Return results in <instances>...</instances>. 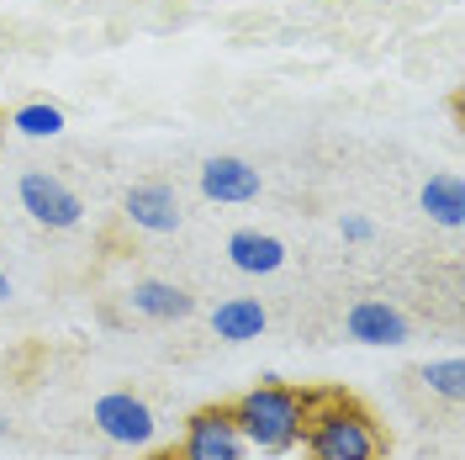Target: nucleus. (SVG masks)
<instances>
[{
	"label": "nucleus",
	"mask_w": 465,
	"mask_h": 460,
	"mask_svg": "<svg viewBox=\"0 0 465 460\" xmlns=\"http://www.w3.org/2000/svg\"><path fill=\"white\" fill-rule=\"evenodd\" d=\"M302 445H307V460H381L386 455L381 424L344 392H307Z\"/></svg>",
	"instance_id": "1"
},
{
	"label": "nucleus",
	"mask_w": 465,
	"mask_h": 460,
	"mask_svg": "<svg viewBox=\"0 0 465 460\" xmlns=\"http://www.w3.org/2000/svg\"><path fill=\"white\" fill-rule=\"evenodd\" d=\"M238 434L264 450V455H286L302 445V424H307V392H296L286 381H264L254 392H243L238 403H228Z\"/></svg>",
	"instance_id": "2"
},
{
	"label": "nucleus",
	"mask_w": 465,
	"mask_h": 460,
	"mask_svg": "<svg viewBox=\"0 0 465 460\" xmlns=\"http://www.w3.org/2000/svg\"><path fill=\"white\" fill-rule=\"evenodd\" d=\"M16 196H22V212H27L37 228H54V233H69L85 223V202L69 180H58L48 170H27L16 180Z\"/></svg>",
	"instance_id": "3"
},
{
	"label": "nucleus",
	"mask_w": 465,
	"mask_h": 460,
	"mask_svg": "<svg viewBox=\"0 0 465 460\" xmlns=\"http://www.w3.org/2000/svg\"><path fill=\"white\" fill-rule=\"evenodd\" d=\"M90 418H95L101 439H112L122 450H148L153 434H159V418H153V407L138 392H106V397H95Z\"/></svg>",
	"instance_id": "4"
},
{
	"label": "nucleus",
	"mask_w": 465,
	"mask_h": 460,
	"mask_svg": "<svg viewBox=\"0 0 465 460\" xmlns=\"http://www.w3.org/2000/svg\"><path fill=\"white\" fill-rule=\"evenodd\" d=\"M180 460H249V439L238 434L228 407H202L180 434Z\"/></svg>",
	"instance_id": "5"
},
{
	"label": "nucleus",
	"mask_w": 465,
	"mask_h": 460,
	"mask_svg": "<svg viewBox=\"0 0 465 460\" xmlns=\"http://www.w3.org/2000/svg\"><path fill=\"white\" fill-rule=\"evenodd\" d=\"M344 334L354 345H371V349H397L407 345L412 323L397 302H381V296H360L354 307L344 313Z\"/></svg>",
	"instance_id": "6"
},
{
	"label": "nucleus",
	"mask_w": 465,
	"mask_h": 460,
	"mask_svg": "<svg viewBox=\"0 0 465 460\" xmlns=\"http://www.w3.org/2000/svg\"><path fill=\"white\" fill-rule=\"evenodd\" d=\"M122 212H127L133 228H143V233H174L180 223H185L180 196H174L170 180H138V185H127Z\"/></svg>",
	"instance_id": "7"
},
{
	"label": "nucleus",
	"mask_w": 465,
	"mask_h": 460,
	"mask_svg": "<svg viewBox=\"0 0 465 460\" xmlns=\"http://www.w3.org/2000/svg\"><path fill=\"white\" fill-rule=\"evenodd\" d=\"M202 196L206 202H228V206H243L260 196V170L238 154H212L202 165Z\"/></svg>",
	"instance_id": "8"
},
{
	"label": "nucleus",
	"mask_w": 465,
	"mask_h": 460,
	"mask_svg": "<svg viewBox=\"0 0 465 460\" xmlns=\"http://www.w3.org/2000/svg\"><path fill=\"white\" fill-rule=\"evenodd\" d=\"M264 328H270V313L260 307V296H228V302L212 307V334L223 345H249Z\"/></svg>",
	"instance_id": "9"
},
{
	"label": "nucleus",
	"mask_w": 465,
	"mask_h": 460,
	"mask_svg": "<svg viewBox=\"0 0 465 460\" xmlns=\"http://www.w3.org/2000/svg\"><path fill=\"white\" fill-rule=\"evenodd\" d=\"M228 259H232V270H243V275H275V270L286 265V244H281L275 233L238 228L228 238Z\"/></svg>",
	"instance_id": "10"
},
{
	"label": "nucleus",
	"mask_w": 465,
	"mask_h": 460,
	"mask_svg": "<svg viewBox=\"0 0 465 460\" xmlns=\"http://www.w3.org/2000/svg\"><path fill=\"white\" fill-rule=\"evenodd\" d=\"M127 302H133L138 317H153V323L191 317V307H196V296H191L185 286H174V281H138V286L127 291Z\"/></svg>",
	"instance_id": "11"
},
{
	"label": "nucleus",
	"mask_w": 465,
	"mask_h": 460,
	"mask_svg": "<svg viewBox=\"0 0 465 460\" xmlns=\"http://www.w3.org/2000/svg\"><path fill=\"white\" fill-rule=\"evenodd\" d=\"M418 206L429 212V223H439V228H460L465 223V180L455 170L429 175L423 191H418Z\"/></svg>",
	"instance_id": "12"
},
{
	"label": "nucleus",
	"mask_w": 465,
	"mask_h": 460,
	"mask_svg": "<svg viewBox=\"0 0 465 460\" xmlns=\"http://www.w3.org/2000/svg\"><path fill=\"white\" fill-rule=\"evenodd\" d=\"M11 127H16L22 138H58V133H64V112H58L54 101H27V106H16Z\"/></svg>",
	"instance_id": "13"
},
{
	"label": "nucleus",
	"mask_w": 465,
	"mask_h": 460,
	"mask_svg": "<svg viewBox=\"0 0 465 460\" xmlns=\"http://www.w3.org/2000/svg\"><path fill=\"white\" fill-rule=\"evenodd\" d=\"M423 386H429L434 397H444V403H460L465 397V360H455V355L429 360V365H423Z\"/></svg>",
	"instance_id": "14"
},
{
	"label": "nucleus",
	"mask_w": 465,
	"mask_h": 460,
	"mask_svg": "<svg viewBox=\"0 0 465 460\" xmlns=\"http://www.w3.org/2000/svg\"><path fill=\"white\" fill-rule=\"evenodd\" d=\"M339 233H344L349 244H365V238L376 233V223H371V217H360V212H349V217H339Z\"/></svg>",
	"instance_id": "15"
},
{
	"label": "nucleus",
	"mask_w": 465,
	"mask_h": 460,
	"mask_svg": "<svg viewBox=\"0 0 465 460\" xmlns=\"http://www.w3.org/2000/svg\"><path fill=\"white\" fill-rule=\"evenodd\" d=\"M148 460H180V450H159V455H148Z\"/></svg>",
	"instance_id": "16"
},
{
	"label": "nucleus",
	"mask_w": 465,
	"mask_h": 460,
	"mask_svg": "<svg viewBox=\"0 0 465 460\" xmlns=\"http://www.w3.org/2000/svg\"><path fill=\"white\" fill-rule=\"evenodd\" d=\"M0 439H11V418L5 413H0Z\"/></svg>",
	"instance_id": "17"
},
{
	"label": "nucleus",
	"mask_w": 465,
	"mask_h": 460,
	"mask_svg": "<svg viewBox=\"0 0 465 460\" xmlns=\"http://www.w3.org/2000/svg\"><path fill=\"white\" fill-rule=\"evenodd\" d=\"M5 296H11V281H5V270H0V302H5Z\"/></svg>",
	"instance_id": "18"
}]
</instances>
